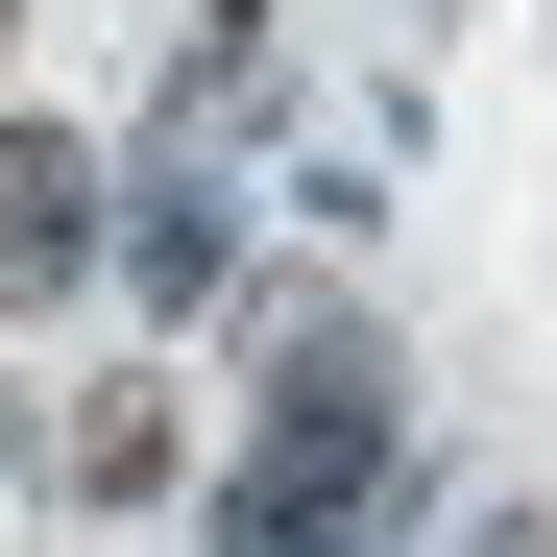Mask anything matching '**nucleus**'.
Returning a JSON list of instances; mask_svg holds the SVG:
<instances>
[{"label":"nucleus","mask_w":557,"mask_h":557,"mask_svg":"<svg viewBox=\"0 0 557 557\" xmlns=\"http://www.w3.org/2000/svg\"><path fill=\"white\" fill-rule=\"evenodd\" d=\"M243 388H267V436H243V509H315V533H363V509H388V339H363V315H292V292H267L243 315Z\"/></svg>","instance_id":"f257e3e1"},{"label":"nucleus","mask_w":557,"mask_h":557,"mask_svg":"<svg viewBox=\"0 0 557 557\" xmlns=\"http://www.w3.org/2000/svg\"><path fill=\"white\" fill-rule=\"evenodd\" d=\"M98 146H73V122H0V315H25V292H73V267H98Z\"/></svg>","instance_id":"f03ea898"},{"label":"nucleus","mask_w":557,"mask_h":557,"mask_svg":"<svg viewBox=\"0 0 557 557\" xmlns=\"http://www.w3.org/2000/svg\"><path fill=\"white\" fill-rule=\"evenodd\" d=\"M73 485H98V509H122V485H170V412H146V388H98V412H73Z\"/></svg>","instance_id":"7ed1b4c3"},{"label":"nucleus","mask_w":557,"mask_h":557,"mask_svg":"<svg viewBox=\"0 0 557 557\" xmlns=\"http://www.w3.org/2000/svg\"><path fill=\"white\" fill-rule=\"evenodd\" d=\"M485 557H557V509H509V533H485Z\"/></svg>","instance_id":"20e7f679"}]
</instances>
